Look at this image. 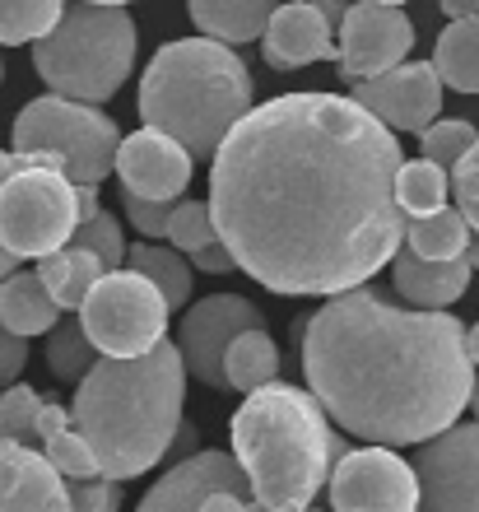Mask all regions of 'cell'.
Returning a JSON list of instances; mask_svg holds the SVG:
<instances>
[{"label": "cell", "mask_w": 479, "mask_h": 512, "mask_svg": "<svg viewBox=\"0 0 479 512\" xmlns=\"http://www.w3.org/2000/svg\"><path fill=\"white\" fill-rule=\"evenodd\" d=\"M228 387L233 391H256L266 387V382L280 378V350H275V340H270L266 326H247L233 345H228Z\"/></svg>", "instance_id": "cell-26"}, {"label": "cell", "mask_w": 479, "mask_h": 512, "mask_svg": "<svg viewBox=\"0 0 479 512\" xmlns=\"http://www.w3.org/2000/svg\"><path fill=\"white\" fill-rule=\"evenodd\" d=\"M331 512H419V471L396 447H349L331 471Z\"/></svg>", "instance_id": "cell-10"}, {"label": "cell", "mask_w": 479, "mask_h": 512, "mask_svg": "<svg viewBox=\"0 0 479 512\" xmlns=\"http://www.w3.org/2000/svg\"><path fill=\"white\" fill-rule=\"evenodd\" d=\"M33 163H38L33 154H5V149H0V182H5L10 173H19V168H33ZM42 168H47V163H42ZM14 270H19V256L0 243V280H5V275H14Z\"/></svg>", "instance_id": "cell-39"}, {"label": "cell", "mask_w": 479, "mask_h": 512, "mask_svg": "<svg viewBox=\"0 0 479 512\" xmlns=\"http://www.w3.org/2000/svg\"><path fill=\"white\" fill-rule=\"evenodd\" d=\"M475 243V229L470 219L461 215V205H442L433 215H414L405 224V247L419 256H433V261H452V256H466Z\"/></svg>", "instance_id": "cell-25"}, {"label": "cell", "mask_w": 479, "mask_h": 512, "mask_svg": "<svg viewBox=\"0 0 479 512\" xmlns=\"http://www.w3.org/2000/svg\"><path fill=\"white\" fill-rule=\"evenodd\" d=\"M121 201H126V219L140 238H168V219H173L177 201H154V196H135V191H126Z\"/></svg>", "instance_id": "cell-35"}, {"label": "cell", "mask_w": 479, "mask_h": 512, "mask_svg": "<svg viewBox=\"0 0 479 512\" xmlns=\"http://www.w3.org/2000/svg\"><path fill=\"white\" fill-rule=\"evenodd\" d=\"M414 47V24L400 5H386V0H359L349 5L345 19H340V56H335V70L340 80L359 84L373 80L382 70H396Z\"/></svg>", "instance_id": "cell-12"}, {"label": "cell", "mask_w": 479, "mask_h": 512, "mask_svg": "<svg viewBox=\"0 0 479 512\" xmlns=\"http://www.w3.org/2000/svg\"><path fill=\"white\" fill-rule=\"evenodd\" d=\"M42 396L33 387H10L0 391V447L5 443H33L42 447V433H38V415H42Z\"/></svg>", "instance_id": "cell-31"}, {"label": "cell", "mask_w": 479, "mask_h": 512, "mask_svg": "<svg viewBox=\"0 0 479 512\" xmlns=\"http://www.w3.org/2000/svg\"><path fill=\"white\" fill-rule=\"evenodd\" d=\"M466 256L475 261V270H479V233H475V243H470V252H466Z\"/></svg>", "instance_id": "cell-44"}, {"label": "cell", "mask_w": 479, "mask_h": 512, "mask_svg": "<svg viewBox=\"0 0 479 512\" xmlns=\"http://www.w3.org/2000/svg\"><path fill=\"white\" fill-rule=\"evenodd\" d=\"M70 480L42 447H0V512H70Z\"/></svg>", "instance_id": "cell-18"}, {"label": "cell", "mask_w": 479, "mask_h": 512, "mask_svg": "<svg viewBox=\"0 0 479 512\" xmlns=\"http://www.w3.org/2000/svg\"><path fill=\"white\" fill-rule=\"evenodd\" d=\"M470 410H475V419H479V373H475V391H470Z\"/></svg>", "instance_id": "cell-43"}, {"label": "cell", "mask_w": 479, "mask_h": 512, "mask_svg": "<svg viewBox=\"0 0 479 512\" xmlns=\"http://www.w3.org/2000/svg\"><path fill=\"white\" fill-rule=\"evenodd\" d=\"M298 336L307 387L363 443H428L452 429L475 391L466 326L442 308H400L359 284L326 298Z\"/></svg>", "instance_id": "cell-2"}, {"label": "cell", "mask_w": 479, "mask_h": 512, "mask_svg": "<svg viewBox=\"0 0 479 512\" xmlns=\"http://www.w3.org/2000/svg\"><path fill=\"white\" fill-rule=\"evenodd\" d=\"M419 512H479V424H452L419 443Z\"/></svg>", "instance_id": "cell-13"}, {"label": "cell", "mask_w": 479, "mask_h": 512, "mask_svg": "<svg viewBox=\"0 0 479 512\" xmlns=\"http://www.w3.org/2000/svg\"><path fill=\"white\" fill-rule=\"evenodd\" d=\"M335 19L321 10V0H289L275 10L266 38V66L270 70H303L312 61H335L340 42H335Z\"/></svg>", "instance_id": "cell-17"}, {"label": "cell", "mask_w": 479, "mask_h": 512, "mask_svg": "<svg viewBox=\"0 0 479 512\" xmlns=\"http://www.w3.org/2000/svg\"><path fill=\"white\" fill-rule=\"evenodd\" d=\"M182 256H187V252H177V247L140 243V247H131L126 266H131V270H145L149 280H154L163 294H168V303H173V308H187V298H191V266L182 261Z\"/></svg>", "instance_id": "cell-29"}, {"label": "cell", "mask_w": 479, "mask_h": 512, "mask_svg": "<svg viewBox=\"0 0 479 512\" xmlns=\"http://www.w3.org/2000/svg\"><path fill=\"white\" fill-rule=\"evenodd\" d=\"M75 229H80V201L75 182L61 168L33 163L0 182V243L19 261L70 247Z\"/></svg>", "instance_id": "cell-8"}, {"label": "cell", "mask_w": 479, "mask_h": 512, "mask_svg": "<svg viewBox=\"0 0 479 512\" xmlns=\"http://www.w3.org/2000/svg\"><path fill=\"white\" fill-rule=\"evenodd\" d=\"M70 243H80V247H89V252H98V256H103V266H107V270H121V261L131 256L126 238H121L117 215H107V210H98L94 219H84L80 229H75V238H70Z\"/></svg>", "instance_id": "cell-34"}, {"label": "cell", "mask_w": 479, "mask_h": 512, "mask_svg": "<svg viewBox=\"0 0 479 512\" xmlns=\"http://www.w3.org/2000/svg\"><path fill=\"white\" fill-rule=\"evenodd\" d=\"M433 66H438L447 89L479 94V14L475 19H452L442 28L438 47H433Z\"/></svg>", "instance_id": "cell-24"}, {"label": "cell", "mask_w": 479, "mask_h": 512, "mask_svg": "<svg viewBox=\"0 0 479 512\" xmlns=\"http://www.w3.org/2000/svg\"><path fill=\"white\" fill-rule=\"evenodd\" d=\"M168 312L173 303L145 270H107L94 284V294L84 298L80 322L103 354L135 359L168 340Z\"/></svg>", "instance_id": "cell-9"}, {"label": "cell", "mask_w": 479, "mask_h": 512, "mask_svg": "<svg viewBox=\"0 0 479 512\" xmlns=\"http://www.w3.org/2000/svg\"><path fill=\"white\" fill-rule=\"evenodd\" d=\"M117 149L121 131L107 112H98V103L47 94L14 117V154H33L47 168H61L70 182H103L117 173Z\"/></svg>", "instance_id": "cell-7"}, {"label": "cell", "mask_w": 479, "mask_h": 512, "mask_svg": "<svg viewBox=\"0 0 479 512\" xmlns=\"http://www.w3.org/2000/svg\"><path fill=\"white\" fill-rule=\"evenodd\" d=\"M447 196H452V168H442V163H433L424 154V159L414 163H400V177H396V201L405 215H433V210H442L447 205Z\"/></svg>", "instance_id": "cell-27"}, {"label": "cell", "mask_w": 479, "mask_h": 512, "mask_svg": "<svg viewBox=\"0 0 479 512\" xmlns=\"http://www.w3.org/2000/svg\"><path fill=\"white\" fill-rule=\"evenodd\" d=\"M312 387L266 382L247 391L238 415L228 419L233 452L252 480L261 512H303L331 485L335 461L345 457V438Z\"/></svg>", "instance_id": "cell-4"}, {"label": "cell", "mask_w": 479, "mask_h": 512, "mask_svg": "<svg viewBox=\"0 0 479 512\" xmlns=\"http://www.w3.org/2000/svg\"><path fill=\"white\" fill-rule=\"evenodd\" d=\"M98 5H131V0H98Z\"/></svg>", "instance_id": "cell-45"}, {"label": "cell", "mask_w": 479, "mask_h": 512, "mask_svg": "<svg viewBox=\"0 0 479 512\" xmlns=\"http://www.w3.org/2000/svg\"><path fill=\"white\" fill-rule=\"evenodd\" d=\"M214 489H252L238 452H219V447L187 452L159 475V485L140 499L135 512H200L205 494H214Z\"/></svg>", "instance_id": "cell-16"}, {"label": "cell", "mask_w": 479, "mask_h": 512, "mask_svg": "<svg viewBox=\"0 0 479 512\" xmlns=\"http://www.w3.org/2000/svg\"><path fill=\"white\" fill-rule=\"evenodd\" d=\"M38 275L47 280V289H52V298L61 303V308L80 312L84 298L94 294V284L107 275V266H103V256L98 252L70 243V247H61V252L38 256Z\"/></svg>", "instance_id": "cell-22"}, {"label": "cell", "mask_w": 479, "mask_h": 512, "mask_svg": "<svg viewBox=\"0 0 479 512\" xmlns=\"http://www.w3.org/2000/svg\"><path fill=\"white\" fill-rule=\"evenodd\" d=\"M191 163H196V154L168 131H154V126L126 135L117 149L121 187L135 191V196H154V201H177L187 191Z\"/></svg>", "instance_id": "cell-15"}, {"label": "cell", "mask_w": 479, "mask_h": 512, "mask_svg": "<svg viewBox=\"0 0 479 512\" xmlns=\"http://www.w3.org/2000/svg\"><path fill=\"white\" fill-rule=\"evenodd\" d=\"M0 80H5V66H0Z\"/></svg>", "instance_id": "cell-48"}, {"label": "cell", "mask_w": 479, "mask_h": 512, "mask_svg": "<svg viewBox=\"0 0 479 512\" xmlns=\"http://www.w3.org/2000/svg\"><path fill=\"white\" fill-rule=\"evenodd\" d=\"M191 19H196L200 33H210L219 42H256L266 38L270 19L280 10V0H187Z\"/></svg>", "instance_id": "cell-21"}, {"label": "cell", "mask_w": 479, "mask_h": 512, "mask_svg": "<svg viewBox=\"0 0 479 512\" xmlns=\"http://www.w3.org/2000/svg\"><path fill=\"white\" fill-rule=\"evenodd\" d=\"M38 433H42V452L61 466V475H66V480H94V475H103V471H98L94 447L84 443V433L75 429V415H70L66 405H56V401L42 405Z\"/></svg>", "instance_id": "cell-23"}, {"label": "cell", "mask_w": 479, "mask_h": 512, "mask_svg": "<svg viewBox=\"0 0 479 512\" xmlns=\"http://www.w3.org/2000/svg\"><path fill=\"white\" fill-rule=\"evenodd\" d=\"M0 387H5V368H0Z\"/></svg>", "instance_id": "cell-47"}, {"label": "cell", "mask_w": 479, "mask_h": 512, "mask_svg": "<svg viewBox=\"0 0 479 512\" xmlns=\"http://www.w3.org/2000/svg\"><path fill=\"white\" fill-rule=\"evenodd\" d=\"M187 359L177 340H159L149 354L112 359L103 354L89 378L75 387V429L94 447L98 471L107 480H135L154 471L173 438L182 433V401H187Z\"/></svg>", "instance_id": "cell-3"}, {"label": "cell", "mask_w": 479, "mask_h": 512, "mask_svg": "<svg viewBox=\"0 0 479 512\" xmlns=\"http://www.w3.org/2000/svg\"><path fill=\"white\" fill-rule=\"evenodd\" d=\"M98 359H103V350L89 340L80 312L66 317V322H56L52 331H47V368H52L61 382H84Z\"/></svg>", "instance_id": "cell-28"}, {"label": "cell", "mask_w": 479, "mask_h": 512, "mask_svg": "<svg viewBox=\"0 0 479 512\" xmlns=\"http://www.w3.org/2000/svg\"><path fill=\"white\" fill-rule=\"evenodd\" d=\"M61 303L52 298L47 280L38 270H14L0 280V322L19 331V336H47L61 322Z\"/></svg>", "instance_id": "cell-20"}, {"label": "cell", "mask_w": 479, "mask_h": 512, "mask_svg": "<svg viewBox=\"0 0 479 512\" xmlns=\"http://www.w3.org/2000/svg\"><path fill=\"white\" fill-rule=\"evenodd\" d=\"M442 89L447 84H442L433 61H400L396 70H382L373 80L354 84V98L368 112H377L391 131L424 135L442 112Z\"/></svg>", "instance_id": "cell-14"}, {"label": "cell", "mask_w": 479, "mask_h": 512, "mask_svg": "<svg viewBox=\"0 0 479 512\" xmlns=\"http://www.w3.org/2000/svg\"><path fill=\"white\" fill-rule=\"evenodd\" d=\"M0 368H5V387L24 378V368H28V336L10 331L5 322H0Z\"/></svg>", "instance_id": "cell-38"}, {"label": "cell", "mask_w": 479, "mask_h": 512, "mask_svg": "<svg viewBox=\"0 0 479 512\" xmlns=\"http://www.w3.org/2000/svg\"><path fill=\"white\" fill-rule=\"evenodd\" d=\"M252 112V70L233 42L177 38L154 52L140 80V122L168 131L196 154L214 159L228 131Z\"/></svg>", "instance_id": "cell-5"}, {"label": "cell", "mask_w": 479, "mask_h": 512, "mask_svg": "<svg viewBox=\"0 0 479 512\" xmlns=\"http://www.w3.org/2000/svg\"><path fill=\"white\" fill-rule=\"evenodd\" d=\"M400 163L396 131L359 98H270L214 154L219 238L270 294L359 289L405 247Z\"/></svg>", "instance_id": "cell-1"}, {"label": "cell", "mask_w": 479, "mask_h": 512, "mask_svg": "<svg viewBox=\"0 0 479 512\" xmlns=\"http://www.w3.org/2000/svg\"><path fill=\"white\" fill-rule=\"evenodd\" d=\"M470 275H475V261L470 256H452V261H433V256L405 252L391 261V280H396V294L414 308H452L456 298L470 289Z\"/></svg>", "instance_id": "cell-19"}, {"label": "cell", "mask_w": 479, "mask_h": 512, "mask_svg": "<svg viewBox=\"0 0 479 512\" xmlns=\"http://www.w3.org/2000/svg\"><path fill=\"white\" fill-rule=\"evenodd\" d=\"M386 5H405V0H386Z\"/></svg>", "instance_id": "cell-46"}, {"label": "cell", "mask_w": 479, "mask_h": 512, "mask_svg": "<svg viewBox=\"0 0 479 512\" xmlns=\"http://www.w3.org/2000/svg\"><path fill=\"white\" fill-rule=\"evenodd\" d=\"M442 14H447V19H475L479 0H442Z\"/></svg>", "instance_id": "cell-41"}, {"label": "cell", "mask_w": 479, "mask_h": 512, "mask_svg": "<svg viewBox=\"0 0 479 512\" xmlns=\"http://www.w3.org/2000/svg\"><path fill=\"white\" fill-rule=\"evenodd\" d=\"M452 191H456V205H461V215L470 219V229L479 233V140L470 149L466 159L452 168Z\"/></svg>", "instance_id": "cell-36"}, {"label": "cell", "mask_w": 479, "mask_h": 512, "mask_svg": "<svg viewBox=\"0 0 479 512\" xmlns=\"http://www.w3.org/2000/svg\"><path fill=\"white\" fill-rule=\"evenodd\" d=\"M256 512H261V508H256ZM303 512H312V508H303Z\"/></svg>", "instance_id": "cell-49"}, {"label": "cell", "mask_w": 479, "mask_h": 512, "mask_svg": "<svg viewBox=\"0 0 479 512\" xmlns=\"http://www.w3.org/2000/svg\"><path fill=\"white\" fill-rule=\"evenodd\" d=\"M135 66V24L126 5L75 0L61 24L33 42V70L52 94L107 103Z\"/></svg>", "instance_id": "cell-6"}, {"label": "cell", "mask_w": 479, "mask_h": 512, "mask_svg": "<svg viewBox=\"0 0 479 512\" xmlns=\"http://www.w3.org/2000/svg\"><path fill=\"white\" fill-rule=\"evenodd\" d=\"M66 14V0H0V42L19 47V42L47 38Z\"/></svg>", "instance_id": "cell-30"}, {"label": "cell", "mask_w": 479, "mask_h": 512, "mask_svg": "<svg viewBox=\"0 0 479 512\" xmlns=\"http://www.w3.org/2000/svg\"><path fill=\"white\" fill-rule=\"evenodd\" d=\"M466 345H470V359H475V368H479V322L466 331Z\"/></svg>", "instance_id": "cell-42"}, {"label": "cell", "mask_w": 479, "mask_h": 512, "mask_svg": "<svg viewBox=\"0 0 479 512\" xmlns=\"http://www.w3.org/2000/svg\"><path fill=\"white\" fill-rule=\"evenodd\" d=\"M117 485L121 480H107V475H94V480H70V512H117Z\"/></svg>", "instance_id": "cell-37"}, {"label": "cell", "mask_w": 479, "mask_h": 512, "mask_svg": "<svg viewBox=\"0 0 479 512\" xmlns=\"http://www.w3.org/2000/svg\"><path fill=\"white\" fill-rule=\"evenodd\" d=\"M191 261H196V270H233V266H238V256L228 252L224 238H219V243H210V247H200Z\"/></svg>", "instance_id": "cell-40"}, {"label": "cell", "mask_w": 479, "mask_h": 512, "mask_svg": "<svg viewBox=\"0 0 479 512\" xmlns=\"http://www.w3.org/2000/svg\"><path fill=\"white\" fill-rule=\"evenodd\" d=\"M168 243L177 252L196 256L200 247L219 243V224H214V205L210 201H177L173 219H168Z\"/></svg>", "instance_id": "cell-32"}, {"label": "cell", "mask_w": 479, "mask_h": 512, "mask_svg": "<svg viewBox=\"0 0 479 512\" xmlns=\"http://www.w3.org/2000/svg\"><path fill=\"white\" fill-rule=\"evenodd\" d=\"M247 326H266V312L242 294H210V298H200L196 308L182 312L173 340H177V350H182V359H187V373L200 387L228 391V368H224L228 345Z\"/></svg>", "instance_id": "cell-11"}, {"label": "cell", "mask_w": 479, "mask_h": 512, "mask_svg": "<svg viewBox=\"0 0 479 512\" xmlns=\"http://www.w3.org/2000/svg\"><path fill=\"white\" fill-rule=\"evenodd\" d=\"M419 140H424V154H428L433 163H442V168H456V163H461L470 149H475L479 131L466 122V117H447V122L438 117V122L428 126Z\"/></svg>", "instance_id": "cell-33"}]
</instances>
